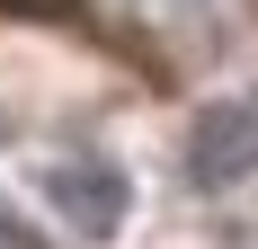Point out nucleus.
<instances>
[{"instance_id": "nucleus-1", "label": "nucleus", "mask_w": 258, "mask_h": 249, "mask_svg": "<svg viewBox=\"0 0 258 249\" xmlns=\"http://www.w3.org/2000/svg\"><path fill=\"white\" fill-rule=\"evenodd\" d=\"M45 196L72 214V231H89V240H107V231L125 223V169L116 160H98V151H80V160H53L45 169Z\"/></svg>"}]
</instances>
